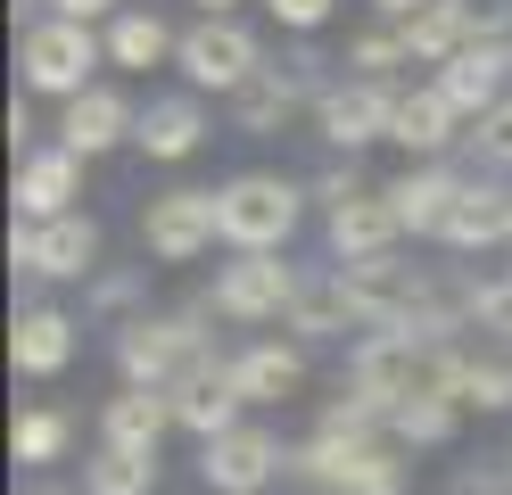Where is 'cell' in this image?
Listing matches in <instances>:
<instances>
[{"mask_svg":"<svg viewBox=\"0 0 512 495\" xmlns=\"http://www.w3.org/2000/svg\"><path fill=\"white\" fill-rule=\"evenodd\" d=\"M215 198H223V248H232V256H281L290 231L306 223V182L265 174V165L215 182Z\"/></svg>","mask_w":512,"mask_h":495,"instance_id":"cell-4","label":"cell"},{"mask_svg":"<svg viewBox=\"0 0 512 495\" xmlns=\"http://www.w3.org/2000/svg\"><path fill=\"white\" fill-rule=\"evenodd\" d=\"M9 264L25 281H100V223H91V215L17 223L9 231Z\"/></svg>","mask_w":512,"mask_h":495,"instance_id":"cell-10","label":"cell"},{"mask_svg":"<svg viewBox=\"0 0 512 495\" xmlns=\"http://www.w3.org/2000/svg\"><path fill=\"white\" fill-rule=\"evenodd\" d=\"M471 33L496 42V50H512V0H471Z\"/></svg>","mask_w":512,"mask_h":495,"instance_id":"cell-39","label":"cell"},{"mask_svg":"<svg viewBox=\"0 0 512 495\" xmlns=\"http://www.w3.org/2000/svg\"><path fill=\"white\" fill-rule=\"evenodd\" d=\"M174 66H182V91L232 99L256 66H265V42H256V25H240V17H199V25H182Z\"/></svg>","mask_w":512,"mask_h":495,"instance_id":"cell-8","label":"cell"},{"mask_svg":"<svg viewBox=\"0 0 512 495\" xmlns=\"http://www.w3.org/2000/svg\"><path fill=\"white\" fill-rule=\"evenodd\" d=\"M232 388H240V405H290L306 388V347L298 339H248L232 355Z\"/></svg>","mask_w":512,"mask_h":495,"instance_id":"cell-23","label":"cell"},{"mask_svg":"<svg viewBox=\"0 0 512 495\" xmlns=\"http://www.w3.org/2000/svg\"><path fill=\"white\" fill-rule=\"evenodd\" d=\"M174 429V396L157 388H116L100 405V446H124V454H157V438Z\"/></svg>","mask_w":512,"mask_h":495,"instance_id":"cell-25","label":"cell"},{"mask_svg":"<svg viewBox=\"0 0 512 495\" xmlns=\"http://www.w3.org/2000/svg\"><path fill=\"white\" fill-rule=\"evenodd\" d=\"M207 132H215L207 99H199V91H166V99H149V108H141L133 149H141L149 165H182V157H199V149H207Z\"/></svg>","mask_w":512,"mask_h":495,"instance_id":"cell-17","label":"cell"},{"mask_svg":"<svg viewBox=\"0 0 512 495\" xmlns=\"http://www.w3.org/2000/svg\"><path fill=\"white\" fill-rule=\"evenodd\" d=\"M347 75H364V83H397V66H413L405 58V33L397 25H372V33H356V42H347Z\"/></svg>","mask_w":512,"mask_h":495,"instance_id":"cell-32","label":"cell"},{"mask_svg":"<svg viewBox=\"0 0 512 495\" xmlns=\"http://www.w3.org/2000/svg\"><path fill=\"white\" fill-rule=\"evenodd\" d=\"M347 388L372 396L380 413L413 405V396H455L463 405V339H430V330H364L347 347Z\"/></svg>","mask_w":512,"mask_h":495,"instance_id":"cell-1","label":"cell"},{"mask_svg":"<svg viewBox=\"0 0 512 495\" xmlns=\"http://www.w3.org/2000/svg\"><path fill=\"white\" fill-rule=\"evenodd\" d=\"M83 347V322L67 306H17V330H9V363L25 380H58Z\"/></svg>","mask_w":512,"mask_h":495,"instance_id":"cell-21","label":"cell"},{"mask_svg":"<svg viewBox=\"0 0 512 495\" xmlns=\"http://www.w3.org/2000/svg\"><path fill=\"white\" fill-rule=\"evenodd\" d=\"M91 66H108V42H100V25H67V17H42L34 33H17V75H25V91L58 99V108L91 91Z\"/></svg>","mask_w":512,"mask_h":495,"instance_id":"cell-6","label":"cell"},{"mask_svg":"<svg viewBox=\"0 0 512 495\" xmlns=\"http://www.w3.org/2000/svg\"><path fill=\"white\" fill-rule=\"evenodd\" d=\"M364 190H380V182H364V157H331L323 174L306 182V198H314V207H323V215H339L347 198H364Z\"/></svg>","mask_w":512,"mask_h":495,"instance_id":"cell-35","label":"cell"},{"mask_svg":"<svg viewBox=\"0 0 512 495\" xmlns=\"http://www.w3.org/2000/svg\"><path fill=\"white\" fill-rule=\"evenodd\" d=\"M339 75H331V58L314 50V42H298L290 58H265L256 75L223 99V116H232V132H248V141H281V124H290L298 108L314 116V99H323Z\"/></svg>","mask_w":512,"mask_h":495,"instance_id":"cell-3","label":"cell"},{"mask_svg":"<svg viewBox=\"0 0 512 495\" xmlns=\"http://www.w3.org/2000/svg\"><path fill=\"white\" fill-rule=\"evenodd\" d=\"M372 9H380V25H405V17H422L430 0H372Z\"/></svg>","mask_w":512,"mask_h":495,"instance_id":"cell-41","label":"cell"},{"mask_svg":"<svg viewBox=\"0 0 512 495\" xmlns=\"http://www.w3.org/2000/svg\"><path fill=\"white\" fill-rule=\"evenodd\" d=\"M298 281H306V264H290V256H232V264H215V289L199 306L240 330H265V322H290Z\"/></svg>","mask_w":512,"mask_h":495,"instance_id":"cell-7","label":"cell"},{"mask_svg":"<svg viewBox=\"0 0 512 495\" xmlns=\"http://www.w3.org/2000/svg\"><path fill=\"white\" fill-rule=\"evenodd\" d=\"M75 198H83V157H67L58 141L17 157V223H58V215H83Z\"/></svg>","mask_w":512,"mask_h":495,"instance_id":"cell-20","label":"cell"},{"mask_svg":"<svg viewBox=\"0 0 512 495\" xmlns=\"http://www.w3.org/2000/svg\"><path fill=\"white\" fill-rule=\"evenodd\" d=\"M323 240H331V264H372V256H397L405 223L389 215L380 190H364V198H347L339 215H323Z\"/></svg>","mask_w":512,"mask_h":495,"instance_id":"cell-24","label":"cell"},{"mask_svg":"<svg viewBox=\"0 0 512 495\" xmlns=\"http://www.w3.org/2000/svg\"><path fill=\"white\" fill-rule=\"evenodd\" d=\"M83 495H157V454L91 446V462H83Z\"/></svg>","mask_w":512,"mask_h":495,"instance_id":"cell-29","label":"cell"},{"mask_svg":"<svg viewBox=\"0 0 512 495\" xmlns=\"http://www.w3.org/2000/svg\"><path fill=\"white\" fill-rule=\"evenodd\" d=\"M290 479L314 495H405V446L314 429L306 446H290Z\"/></svg>","mask_w":512,"mask_h":495,"instance_id":"cell-5","label":"cell"},{"mask_svg":"<svg viewBox=\"0 0 512 495\" xmlns=\"http://www.w3.org/2000/svg\"><path fill=\"white\" fill-rule=\"evenodd\" d=\"M9 446H17V462H67V446H75V421L58 413V405H25L17 413V429H9Z\"/></svg>","mask_w":512,"mask_h":495,"instance_id":"cell-31","label":"cell"},{"mask_svg":"<svg viewBox=\"0 0 512 495\" xmlns=\"http://www.w3.org/2000/svg\"><path fill=\"white\" fill-rule=\"evenodd\" d=\"M463 190H471V165H455V157H446V165H405V174H389V182H380L389 215L413 231V240H438Z\"/></svg>","mask_w":512,"mask_h":495,"instance_id":"cell-13","label":"cell"},{"mask_svg":"<svg viewBox=\"0 0 512 495\" xmlns=\"http://www.w3.org/2000/svg\"><path fill=\"white\" fill-rule=\"evenodd\" d=\"M290 330L298 347H323V339H347L356 330L364 339V314H356V289H347V273L339 264H306V281H298V297H290Z\"/></svg>","mask_w":512,"mask_h":495,"instance_id":"cell-14","label":"cell"},{"mask_svg":"<svg viewBox=\"0 0 512 495\" xmlns=\"http://www.w3.org/2000/svg\"><path fill=\"white\" fill-rule=\"evenodd\" d=\"M430 83L446 91V108H455L463 124H479V116H496L504 99H512V50H496V42H471L463 58H446Z\"/></svg>","mask_w":512,"mask_h":495,"instance_id":"cell-18","label":"cell"},{"mask_svg":"<svg viewBox=\"0 0 512 495\" xmlns=\"http://www.w3.org/2000/svg\"><path fill=\"white\" fill-rule=\"evenodd\" d=\"M91 314H116V322L149 314L141 306V273H100V281H91Z\"/></svg>","mask_w":512,"mask_h":495,"instance_id":"cell-37","label":"cell"},{"mask_svg":"<svg viewBox=\"0 0 512 495\" xmlns=\"http://www.w3.org/2000/svg\"><path fill=\"white\" fill-rule=\"evenodd\" d=\"M265 9H273V25H281V33H298V42H314V33L331 25V9H339V0H265Z\"/></svg>","mask_w":512,"mask_h":495,"instance_id":"cell-38","label":"cell"},{"mask_svg":"<svg viewBox=\"0 0 512 495\" xmlns=\"http://www.w3.org/2000/svg\"><path fill=\"white\" fill-rule=\"evenodd\" d=\"M405 58L413 66H446V58H463L479 33H471V0H430L422 17H405Z\"/></svg>","mask_w":512,"mask_h":495,"instance_id":"cell-27","label":"cell"},{"mask_svg":"<svg viewBox=\"0 0 512 495\" xmlns=\"http://www.w3.org/2000/svg\"><path fill=\"white\" fill-rule=\"evenodd\" d=\"M34 495H83V487H34Z\"/></svg>","mask_w":512,"mask_h":495,"instance_id":"cell-44","label":"cell"},{"mask_svg":"<svg viewBox=\"0 0 512 495\" xmlns=\"http://www.w3.org/2000/svg\"><path fill=\"white\" fill-rule=\"evenodd\" d=\"M463 132H471V124L446 108V91H438V83H405V91H397V124H389V141H397L413 165H446Z\"/></svg>","mask_w":512,"mask_h":495,"instance_id":"cell-19","label":"cell"},{"mask_svg":"<svg viewBox=\"0 0 512 495\" xmlns=\"http://www.w3.org/2000/svg\"><path fill=\"white\" fill-rule=\"evenodd\" d=\"M471 330L488 347H512V273H496V281L471 289Z\"/></svg>","mask_w":512,"mask_h":495,"instance_id":"cell-34","label":"cell"},{"mask_svg":"<svg viewBox=\"0 0 512 495\" xmlns=\"http://www.w3.org/2000/svg\"><path fill=\"white\" fill-rule=\"evenodd\" d=\"M463 413H512V347L463 339Z\"/></svg>","mask_w":512,"mask_h":495,"instance_id":"cell-28","label":"cell"},{"mask_svg":"<svg viewBox=\"0 0 512 495\" xmlns=\"http://www.w3.org/2000/svg\"><path fill=\"white\" fill-rule=\"evenodd\" d=\"M438 248L455 256H488V248H512V182L504 174H479L471 165V190L455 198V215H446Z\"/></svg>","mask_w":512,"mask_h":495,"instance_id":"cell-15","label":"cell"},{"mask_svg":"<svg viewBox=\"0 0 512 495\" xmlns=\"http://www.w3.org/2000/svg\"><path fill=\"white\" fill-rule=\"evenodd\" d=\"M240 9V0H199V17H232Z\"/></svg>","mask_w":512,"mask_h":495,"instance_id":"cell-43","label":"cell"},{"mask_svg":"<svg viewBox=\"0 0 512 495\" xmlns=\"http://www.w3.org/2000/svg\"><path fill=\"white\" fill-rule=\"evenodd\" d=\"M100 42H108V66H116V75H149V66H166V58L182 50V33L157 17V9H124V17L100 25Z\"/></svg>","mask_w":512,"mask_h":495,"instance_id":"cell-26","label":"cell"},{"mask_svg":"<svg viewBox=\"0 0 512 495\" xmlns=\"http://www.w3.org/2000/svg\"><path fill=\"white\" fill-rule=\"evenodd\" d=\"M455 429H463V405H455V396H413V405H397L389 413V446H446V438H455Z\"/></svg>","mask_w":512,"mask_h":495,"instance_id":"cell-30","label":"cell"},{"mask_svg":"<svg viewBox=\"0 0 512 495\" xmlns=\"http://www.w3.org/2000/svg\"><path fill=\"white\" fill-rule=\"evenodd\" d=\"M215 240H223V198L199 190V182L157 190L149 207H141V248H149L157 264H199Z\"/></svg>","mask_w":512,"mask_h":495,"instance_id":"cell-9","label":"cell"},{"mask_svg":"<svg viewBox=\"0 0 512 495\" xmlns=\"http://www.w3.org/2000/svg\"><path fill=\"white\" fill-rule=\"evenodd\" d=\"M50 17H67V25H108V17H124V0H50Z\"/></svg>","mask_w":512,"mask_h":495,"instance_id":"cell-40","label":"cell"},{"mask_svg":"<svg viewBox=\"0 0 512 495\" xmlns=\"http://www.w3.org/2000/svg\"><path fill=\"white\" fill-rule=\"evenodd\" d=\"M397 91H405V83H364V75H339L323 99H314V132H323L339 157H364L372 141H389V124H397Z\"/></svg>","mask_w":512,"mask_h":495,"instance_id":"cell-12","label":"cell"},{"mask_svg":"<svg viewBox=\"0 0 512 495\" xmlns=\"http://www.w3.org/2000/svg\"><path fill=\"white\" fill-rule=\"evenodd\" d=\"M9 141H17V157L34 149V116H25V99H17V108H9Z\"/></svg>","mask_w":512,"mask_h":495,"instance_id":"cell-42","label":"cell"},{"mask_svg":"<svg viewBox=\"0 0 512 495\" xmlns=\"http://www.w3.org/2000/svg\"><path fill=\"white\" fill-rule=\"evenodd\" d=\"M215 339H207V306H182V314H133V322H116V372L124 388H182L190 372H207Z\"/></svg>","mask_w":512,"mask_h":495,"instance_id":"cell-2","label":"cell"},{"mask_svg":"<svg viewBox=\"0 0 512 495\" xmlns=\"http://www.w3.org/2000/svg\"><path fill=\"white\" fill-rule=\"evenodd\" d=\"M273 479H290V446L265 421H240L215 446H199V487L207 495H265Z\"/></svg>","mask_w":512,"mask_h":495,"instance_id":"cell-11","label":"cell"},{"mask_svg":"<svg viewBox=\"0 0 512 495\" xmlns=\"http://www.w3.org/2000/svg\"><path fill=\"white\" fill-rule=\"evenodd\" d=\"M463 149H471L479 174H512V99H504L496 116H479V124L463 132Z\"/></svg>","mask_w":512,"mask_h":495,"instance_id":"cell-33","label":"cell"},{"mask_svg":"<svg viewBox=\"0 0 512 495\" xmlns=\"http://www.w3.org/2000/svg\"><path fill=\"white\" fill-rule=\"evenodd\" d=\"M133 124H141L133 99H124L116 83H91L83 99H67V116H58V149L91 165V157H108V149L133 141Z\"/></svg>","mask_w":512,"mask_h":495,"instance_id":"cell-16","label":"cell"},{"mask_svg":"<svg viewBox=\"0 0 512 495\" xmlns=\"http://www.w3.org/2000/svg\"><path fill=\"white\" fill-rule=\"evenodd\" d=\"M174 396V429H190V438H199V446H215L223 438V429H240V388H232V355H223V363H207V372H190L182 388H166Z\"/></svg>","mask_w":512,"mask_h":495,"instance_id":"cell-22","label":"cell"},{"mask_svg":"<svg viewBox=\"0 0 512 495\" xmlns=\"http://www.w3.org/2000/svg\"><path fill=\"white\" fill-rule=\"evenodd\" d=\"M438 495H512V446H496V454H479V462H463V471L446 479Z\"/></svg>","mask_w":512,"mask_h":495,"instance_id":"cell-36","label":"cell"}]
</instances>
